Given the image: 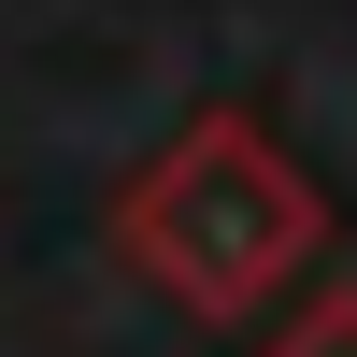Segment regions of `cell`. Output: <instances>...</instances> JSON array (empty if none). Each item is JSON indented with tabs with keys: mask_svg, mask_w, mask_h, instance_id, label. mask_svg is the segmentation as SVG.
Here are the masks:
<instances>
[{
	"mask_svg": "<svg viewBox=\"0 0 357 357\" xmlns=\"http://www.w3.org/2000/svg\"><path fill=\"white\" fill-rule=\"evenodd\" d=\"M272 357H357V272H343V286H314V301H301V329H286Z\"/></svg>",
	"mask_w": 357,
	"mask_h": 357,
	"instance_id": "7a4b0ae2",
	"label": "cell"
},
{
	"mask_svg": "<svg viewBox=\"0 0 357 357\" xmlns=\"http://www.w3.org/2000/svg\"><path fill=\"white\" fill-rule=\"evenodd\" d=\"M314 243H329V200H314V172L286 158L243 100L186 114V129L114 186V257H129L172 314H200V329H243L257 301H286Z\"/></svg>",
	"mask_w": 357,
	"mask_h": 357,
	"instance_id": "6da1fadb",
	"label": "cell"
}]
</instances>
